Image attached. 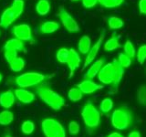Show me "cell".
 <instances>
[{
  "instance_id": "cell-1",
  "label": "cell",
  "mask_w": 146,
  "mask_h": 137,
  "mask_svg": "<svg viewBox=\"0 0 146 137\" xmlns=\"http://www.w3.org/2000/svg\"><path fill=\"white\" fill-rule=\"evenodd\" d=\"M124 75V68H123L118 59H114L103 65L102 70L98 74L99 80L103 84L111 85L113 88H117Z\"/></svg>"
},
{
  "instance_id": "cell-2",
  "label": "cell",
  "mask_w": 146,
  "mask_h": 137,
  "mask_svg": "<svg viewBox=\"0 0 146 137\" xmlns=\"http://www.w3.org/2000/svg\"><path fill=\"white\" fill-rule=\"evenodd\" d=\"M36 92L44 103H46L54 111L60 110L65 105V100L55 90L48 87L40 86L36 89Z\"/></svg>"
},
{
  "instance_id": "cell-3",
  "label": "cell",
  "mask_w": 146,
  "mask_h": 137,
  "mask_svg": "<svg viewBox=\"0 0 146 137\" xmlns=\"http://www.w3.org/2000/svg\"><path fill=\"white\" fill-rule=\"evenodd\" d=\"M132 122V113L126 107H119L111 114V124L117 130L128 129Z\"/></svg>"
},
{
  "instance_id": "cell-4",
  "label": "cell",
  "mask_w": 146,
  "mask_h": 137,
  "mask_svg": "<svg viewBox=\"0 0 146 137\" xmlns=\"http://www.w3.org/2000/svg\"><path fill=\"white\" fill-rule=\"evenodd\" d=\"M51 78L49 75H45L39 72H25L16 77L15 82L19 88H30V87L38 86L42 83L47 79Z\"/></svg>"
},
{
  "instance_id": "cell-5",
  "label": "cell",
  "mask_w": 146,
  "mask_h": 137,
  "mask_svg": "<svg viewBox=\"0 0 146 137\" xmlns=\"http://www.w3.org/2000/svg\"><path fill=\"white\" fill-rule=\"evenodd\" d=\"M81 116L85 125L90 129H95L100 125V113L92 102H88L84 105L81 111Z\"/></svg>"
},
{
  "instance_id": "cell-6",
  "label": "cell",
  "mask_w": 146,
  "mask_h": 137,
  "mask_svg": "<svg viewBox=\"0 0 146 137\" xmlns=\"http://www.w3.org/2000/svg\"><path fill=\"white\" fill-rule=\"evenodd\" d=\"M41 128L45 137H66L63 125L53 118H46L41 122Z\"/></svg>"
},
{
  "instance_id": "cell-7",
  "label": "cell",
  "mask_w": 146,
  "mask_h": 137,
  "mask_svg": "<svg viewBox=\"0 0 146 137\" xmlns=\"http://www.w3.org/2000/svg\"><path fill=\"white\" fill-rule=\"evenodd\" d=\"M58 16L59 17V19H60L63 27H65L68 32L75 33V32L80 31L79 24H78L77 21L71 17L70 14L68 13L62 6L59 7V8H58Z\"/></svg>"
},
{
  "instance_id": "cell-8",
  "label": "cell",
  "mask_w": 146,
  "mask_h": 137,
  "mask_svg": "<svg viewBox=\"0 0 146 137\" xmlns=\"http://www.w3.org/2000/svg\"><path fill=\"white\" fill-rule=\"evenodd\" d=\"M104 38H105V30H103V32H102V34L100 35L98 40L96 41L93 46H91V48L89 50V52L87 53V56L84 59V64H83V67H82L81 70H84L87 67L90 66V64L95 61V59H96V57H97V55L100 51V49L102 45Z\"/></svg>"
},
{
  "instance_id": "cell-9",
  "label": "cell",
  "mask_w": 146,
  "mask_h": 137,
  "mask_svg": "<svg viewBox=\"0 0 146 137\" xmlns=\"http://www.w3.org/2000/svg\"><path fill=\"white\" fill-rule=\"evenodd\" d=\"M12 33L15 38L20 39L22 41H32V30L29 25L27 24H19L13 27Z\"/></svg>"
},
{
  "instance_id": "cell-10",
  "label": "cell",
  "mask_w": 146,
  "mask_h": 137,
  "mask_svg": "<svg viewBox=\"0 0 146 137\" xmlns=\"http://www.w3.org/2000/svg\"><path fill=\"white\" fill-rule=\"evenodd\" d=\"M77 87L82 91L83 94L94 93L95 91H98L104 88L103 85L98 84L96 82L92 81V80H88V79H84V80H82L80 83L78 84Z\"/></svg>"
},
{
  "instance_id": "cell-11",
  "label": "cell",
  "mask_w": 146,
  "mask_h": 137,
  "mask_svg": "<svg viewBox=\"0 0 146 137\" xmlns=\"http://www.w3.org/2000/svg\"><path fill=\"white\" fill-rule=\"evenodd\" d=\"M17 17L18 16L15 13L11 7L5 9L1 15V17H0V27L2 29H7L17 19Z\"/></svg>"
},
{
  "instance_id": "cell-12",
  "label": "cell",
  "mask_w": 146,
  "mask_h": 137,
  "mask_svg": "<svg viewBox=\"0 0 146 137\" xmlns=\"http://www.w3.org/2000/svg\"><path fill=\"white\" fill-rule=\"evenodd\" d=\"M67 65L68 67V70H70V75H68V77L72 78L73 75L75 74L76 70L80 66V57L75 49H70V58H68Z\"/></svg>"
},
{
  "instance_id": "cell-13",
  "label": "cell",
  "mask_w": 146,
  "mask_h": 137,
  "mask_svg": "<svg viewBox=\"0 0 146 137\" xmlns=\"http://www.w3.org/2000/svg\"><path fill=\"white\" fill-rule=\"evenodd\" d=\"M104 63H105L104 59H97V61H94L92 63L90 64V66L88 68V70H87L86 73L84 74V79L93 80L94 78L99 74V72L100 70H102V68L103 67Z\"/></svg>"
},
{
  "instance_id": "cell-14",
  "label": "cell",
  "mask_w": 146,
  "mask_h": 137,
  "mask_svg": "<svg viewBox=\"0 0 146 137\" xmlns=\"http://www.w3.org/2000/svg\"><path fill=\"white\" fill-rule=\"evenodd\" d=\"M15 96L21 103L29 104L35 100V94L24 88L15 90Z\"/></svg>"
},
{
  "instance_id": "cell-15",
  "label": "cell",
  "mask_w": 146,
  "mask_h": 137,
  "mask_svg": "<svg viewBox=\"0 0 146 137\" xmlns=\"http://www.w3.org/2000/svg\"><path fill=\"white\" fill-rule=\"evenodd\" d=\"M15 92L11 90H7L0 94V106L5 109L11 108L15 103Z\"/></svg>"
},
{
  "instance_id": "cell-16",
  "label": "cell",
  "mask_w": 146,
  "mask_h": 137,
  "mask_svg": "<svg viewBox=\"0 0 146 137\" xmlns=\"http://www.w3.org/2000/svg\"><path fill=\"white\" fill-rule=\"evenodd\" d=\"M59 29V24L56 21H45L39 26V31L42 34H51Z\"/></svg>"
},
{
  "instance_id": "cell-17",
  "label": "cell",
  "mask_w": 146,
  "mask_h": 137,
  "mask_svg": "<svg viewBox=\"0 0 146 137\" xmlns=\"http://www.w3.org/2000/svg\"><path fill=\"white\" fill-rule=\"evenodd\" d=\"M4 49H10L17 50V51H21V50H24L25 49L24 41H22L17 38L10 39L4 45Z\"/></svg>"
},
{
  "instance_id": "cell-18",
  "label": "cell",
  "mask_w": 146,
  "mask_h": 137,
  "mask_svg": "<svg viewBox=\"0 0 146 137\" xmlns=\"http://www.w3.org/2000/svg\"><path fill=\"white\" fill-rule=\"evenodd\" d=\"M91 48V39L89 36H82L78 44V49L81 54H87Z\"/></svg>"
},
{
  "instance_id": "cell-19",
  "label": "cell",
  "mask_w": 146,
  "mask_h": 137,
  "mask_svg": "<svg viewBox=\"0 0 146 137\" xmlns=\"http://www.w3.org/2000/svg\"><path fill=\"white\" fill-rule=\"evenodd\" d=\"M50 3L48 0H38L36 5V12L39 16H46L50 11Z\"/></svg>"
},
{
  "instance_id": "cell-20",
  "label": "cell",
  "mask_w": 146,
  "mask_h": 137,
  "mask_svg": "<svg viewBox=\"0 0 146 137\" xmlns=\"http://www.w3.org/2000/svg\"><path fill=\"white\" fill-rule=\"evenodd\" d=\"M119 48H121V44L120 41H119V39L115 35H113L110 39H108L104 44V50L105 51H113Z\"/></svg>"
},
{
  "instance_id": "cell-21",
  "label": "cell",
  "mask_w": 146,
  "mask_h": 137,
  "mask_svg": "<svg viewBox=\"0 0 146 137\" xmlns=\"http://www.w3.org/2000/svg\"><path fill=\"white\" fill-rule=\"evenodd\" d=\"M14 120V114L8 110H5L0 112V125H9Z\"/></svg>"
},
{
  "instance_id": "cell-22",
  "label": "cell",
  "mask_w": 146,
  "mask_h": 137,
  "mask_svg": "<svg viewBox=\"0 0 146 137\" xmlns=\"http://www.w3.org/2000/svg\"><path fill=\"white\" fill-rule=\"evenodd\" d=\"M136 100L141 106H146V84H141L137 90Z\"/></svg>"
},
{
  "instance_id": "cell-23",
  "label": "cell",
  "mask_w": 146,
  "mask_h": 137,
  "mask_svg": "<svg viewBox=\"0 0 146 137\" xmlns=\"http://www.w3.org/2000/svg\"><path fill=\"white\" fill-rule=\"evenodd\" d=\"M68 58H70V49L67 48H61L59 49L57 54H56V59L57 61L61 63V64H67Z\"/></svg>"
},
{
  "instance_id": "cell-24",
  "label": "cell",
  "mask_w": 146,
  "mask_h": 137,
  "mask_svg": "<svg viewBox=\"0 0 146 137\" xmlns=\"http://www.w3.org/2000/svg\"><path fill=\"white\" fill-rule=\"evenodd\" d=\"M9 66H10V68L12 71L19 72L25 67V61L22 58L17 57L14 61H12L10 63H9Z\"/></svg>"
},
{
  "instance_id": "cell-25",
  "label": "cell",
  "mask_w": 146,
  "mask_h": 137,
  "mask_svg": "<svg viewBox=\"0 0 146 137\" xmlns=\"http://www.w3.org/2000/svg\"><path fill=\"white\" fill-rule=\"evenodd\" d=\"M68 97L71 102H79L83 97V93L78 87H76V88H71L68 90Z\"/></svg>"
},
{
  "instance_id": "cell-26",
  "label": "cell",
  "mask_w": 146,
  "mask_h": 137,
  "mask_svg": "<svg viewBox=\"0 0 146 137\" xmlns=\"http://www.w3.org/2000/svg\"><path fill=\"white\" fill-rule=\"evenodd\" d=\"M123 22L120 17H110L108 18V26L111 29H119L123 27Z\"/></svg>"
},
{
  "instance_id": "cell-27",
  "label": "cell",
  "mask_w": 146,
  "mask_h": 137,
  "mask_svg": "<svg viewBox=\"0 0 146 137\" xmlns=\"http://www.w3.org/2000/svg\"><path fill=\"white\" fill-rule=\"evenodd\" d=\"M113 107V102L111 99L105 98L102 100L100 104V111L102 113H108L112 110Z\"/></svg>"
},
{
  "instance_id": "cell-28",
  "label": "cell",
  "mask_w": 146,
  "mask_h": 137,
  "mask_svg": "<svg viewBox=\"0 0 146 137\" xmlns=\"http://www.w3.org/2000/svg\"><path fill=\"white\" fill-rule=\"evenodd\" d=\"M99 3L106 8H114L121 6L124 0H99Z\"/></svg>"
},
{
  "instance_id": "cell-29",
  "label": "cell",
  "mask_w": 146,
  "mask_h": 137,
  "mask_svg": "<svg viewBox=\"0 0 146 137\" xmlns=\"http://www.w3.org/2000/svg\"><path fill=\"white\" fill-rule=\"evenodd\" d=\"M123 50H124V53L126 55H128L131 59H133L136 55V49L134 48L133 44L131 40H126L125 43H124V46H123Z\"/></svg>"
},
{
  "instance_id": "cell-30",
  "label": "cell",
  "mask_w": 146,
  "mask_h": 137,
  "mask_svg": "<svg viewBox=\"0 0 146 137\" xmlns=\"http://www.w3.org/2000/svg\"><path fill=\"white\" fill-rule=\"evenodd\" d=\"M24 7H25V3L23 0H13L11 7L15 13L18 17H20V15L24 11Z\"/></svg>"
},
{
  "instance_id": "cell-31",
  "label": "cell",
  "mask_w": 146,
  "mask_h": 137,
  "mask_svg": "<svg viewBox=\"0 0 146 137\" xmlns=\"http://www.w3.org/2000/svg\"><path fill=\"white\" fill-rule=\"evenodd\" d=\"M35 130V124L29 120L25 121L21 125V131L24 134H31Z\"/></svg>"
},
{
  "instance_id": "cell-32",
  "label": "cell",
  "mask_w": 146,
  "mask_h": 137,
  "mask_svg": "<svg viewBox=\"0 0 146 137\" xmlns=\"http://www.w3.org/2000/svg\"><path fill=\"white\" fill-rule=\"evenodd\" d=\"M118 61L120 62L121 65L126 68H129L131 66V59L128 56V55H126L124 52L123 53H119L118 55Z\"/></svg>"
},
{
  "instance_id": "cell-33",
  "label": "cell",
  "mask_w": 146,
  "mask_h": 137,
  "mask_svg": "<svg viewBox=\"0 0 146 137\" xmlns=\"http://www.w3.org/2000/svg\"><path fill=\"white\" fill-rule=\"evenodd\" d=\"M137 61L140 64H143L146 61V45H143L136 51Z\"/></svg>"
},
{
  "instance_id": "cell-34",
  "label": "cell",
  "mask_w": 146,
  "mask_h": 137,
  "mask_svg": "<svg viewBox=\"0 0 146 137\" xmlns=\"http://www.w3.org/2000/svg\"><path fill=\"white\" fill-rule=\"evenodd\" d=\"M17 52L18 51L14 50V49H4V57H5V59H6V61L8 64L17 57Z\"/></svg>"
},
{
  "instance_id": "cell-35",
  "label": "cell",
  "mask_w": 146,
  "mask_h": 137,
  "mask_svg": "<svg viewBox=\"0 0 146 137\" xmlns=\"http://www.w3.org/2000/svg\"><path fill=\"white\" fill-rule=\"evenodd\" d=\"M68 132L71 134H78L80 132V124L74 121L70 122L68 123Z\"/></svg>"
},
{
  "instance_id": "cell-36",
  "label": "cell",
  "mask_w": 146,
  "mask_h": 137,
  "mask_svg": "<svg viewBox=\"0 0 146 137\" xmlns=\"http://www.w3.org/2000/svg\"><path fill=\"white\" fill-rule=\"evenodd\" d=\"M99 3V0H82V4L86 8H92Z\"/></svg>"
},
{
  "instance_id": "cell-37",
  "label": "cell",
  "mask_w": 146,
  "mask_h": 137,
  "mask_svg": "<svg viewBox=\"0 0 146 137\" xmlns=\"http://www.w3.org/2000/svg\"><path fill=\"white\" fill-rule=\"evenodd\" d=\"M138 6L140 13L143 15H146V0H140Z\"/></svg>"
},
{
  "instance_id": "cell-38",
  "label": "cell",
  "mask_w": 146,
  "mask_h": 137,
  "mask_svg": "<svg viewBox=\"0 0 146 137\" xmlns=\"http://www.w3.org/2000/svg\"><path fill=\"white\" fill-rule=\"evenodd\" d=\"M128 137H141V134L137 131H133V132H130Z\"/></svg>"
},
{
  "instance_id": "cell-39",
  "label": "cell",
  "mask_w": 146,
  "mask_h": 137,
  "mask_svg": "<svg viewBox=\"0 0 146 137\" xmlns=\"http://www.w3.org/2000/svg\"><path fill=\"white\" fill-rule=\"evenodd\" d=\"M107 137H124L121 134L120 132H111V134H109Z\"/></svg>"
},
{
  "instance_id": "cell-40",
  "label": "cell",
  "mask_w": 146,
  "mask_h": 137,
  "mask_svg": "<svg viewBox=\"0 0 146 137\" xmlns=\"http://www.w3.org/2000/svg\"><path fill=\"white\" fill-rule=\"evenodd\" d=\"M2 79H3V76H2V74H1V73H0V82L2 81Z\"/></svg>"
},
{
  "instance_id": "cell-41",
  "label": "cell",
  "mask_w": 146,
  "mask_h": 137,
  "mask_svg": "<svg viewBox=\"0 0 146 137\" xmlns=\"http://www.w3.org/2000/svg\"><path fill=\"white\" fill-rule=\"evenodd\" d=\"M5 137H11V135H9V134H7V135H6Z\"/></svg>"
},
{
  "instance_id": "cell-42",
  "label": "cell",
  "mask_w": 146,
  "mask_h": 137,
  "mask_svg": "<svg viewBox=\"0 0 146 137\" xmlns=\"http://www.w3.org/2000/svg\"><path fill=\"white\" fill-rule=\"evenodd\" d=\"M71 1H80V0H71Z\"/></svg>"
},
{
  "instance_id": "cell-43",
  "label": "cell",
  "mask_w": 146,
  "mask_h": 137,
  "mask_svg": "<svg viewBox=\"0 0 146 137\" xmlns=\"http://www.w3.org/2000/svg\"><path fill=\"white\" fill-rule=\"evenodd\" d=\"M145 73H146V68H145Z\"/></svg>"
}]
</instances>
